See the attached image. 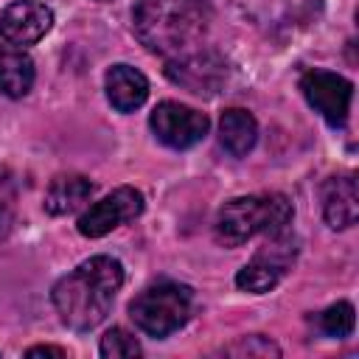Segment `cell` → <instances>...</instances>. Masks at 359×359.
<instances>
[{
	"label": "cell",
	"mask_w": 359,
	"mask_h": 359,
	"mask_svg": "<svg viewBox=\"0 0 359 359\" xmlns=\"http://www.w3.org/2000/svg\"><path fill=\"white\" fill-rule=\"evenodd\" d=\"M210 22L213 11L208 0H137L132 8L137 42L165 62L202 48Z\"/></svg>",
	"instance_id": "6da1fadb"
},
{
	"label": "cell",
	"mask_w": 359,
	"mask_h": 359,
	"mask_svg": "<svg viewBox=\"0 0 359 359\" xmlns=\"http://www.w3.org/2000/svg\"><path fill=\"white\" fill-rule=\"evenodd\" d=\"M121 286H123L121 261L112 255H93L53 283L50 300L59 320L67 328L93 331L107 320Z\"/></svg>",
	"instance_id": "7a4b0ae2"
},
{
	"label": "cell",
	"mask_w": 359,
	"mask_h": 359,
	"mask_svg": "<svg viewBox=\"0 0 359 359\" xmlns=\"http://www.w3.org/2000/svg\"><path fill=\"white\" fill-rule=\"evenodd\" d=\"M294 208L286 194H250L222 205L216 216V241L222 247H241L255 236H269L292 224Z\"/></svg>",
	"instance_id": "3957f363"
},
{
	"label": "cell",
	"mask_w": 359,
	"mask_h": 359,
	"mask_svg": "<svg viewBox=\"0 0 359 359\" xmlns=\"http://www.w3.org/2000/svg\"><path fill=\"white\" fill-rule=\"evenodd\" d=\"M191 309H194V292L185 283L160 280L146 286L129 303V317L143 334L163 339L188 323Z\"/></svg>",
	"instance_id": "277c9868"
},
{
	"label": "cell",
	"mask_w": 359,
	"mask_h": 359,
	"mask_svg": "<svg viewBox=\"0 0 359 359\" xmlns=\"http://www.w3.org/2000/svg\"><path fill=\"white\" fill-rule=\"evenodd\" d=\"M297 250H300V241L289 227L269 233L266 241L255 250V255L236 272V286L250 294H264L275 289L294 266Z\"/></svg>",
	"instance_id": "5b68a950"
},
{
	"label": "cell",
	"mask_w": 359,
	"mask_h": 359,
	"mask_svg": "<svg viewBox=\"0 0 359 359\" xmlns=\"http://www.w3.org/2000/svg\"><path fill=\"white\" fill-rule=\"evenodd\" d=\"M300 93L309 101V107L334 129L345 126L351 101H353V81L334 70L311 67L300 76Z\"/></svg>",
	"instance_id": "8992f818"
},
{
	"label": "cell",
	"mask_w": 359,
	"mask_h": 359,
	"mask_svg": "<svg viewBox=\"0 0 359 359\" xmlns=\"http://www.w3.org/2000/svg\"><path fill=\"white\" fill-rule=\"evenodd\" d=\"M149 126L163 146L182 151V149L196 146L208 135L210 121L205 112L185 107L180 101H160L149 115Z\"/></svg>",
	"instance_id": "52a82bcc"
},
{
	"label": "cell",
	"mask_w": 359,
	"mask_h": 359,
	"mask_svg": "<svg viewBox=\"0 0 359 359\" xmlns=\"http://www.w3.org/2000/svg\"><path fill=\"white\" fill-rule=\"evenodd\" d=\"M146 208V199L137 188L132 185H121L115 188L112 194H107L104 199L93 202L76 222L79 233L84 238H101L107 233H112L115 227L126 224V222H135Z\"/></svg>",
	"instance_id": "ba28073f"
},
{
	"label": "cell",
	"mask_w": 359,
	"mask_h": 359,
	"mask_svg": "<svg viewBox=\"0 0 359 359\" xmlns=\"http://www.w3.org/2000/svg\"><path fill=\"white\" fill-rule=\"evenodd\" d=\"M165 76L194 95H216L227 84V62L210 48H196L180 59L165 62Z\"/></svg>",
	"instance_id": "9c48e42d"
},
{
	"label": "cell",
	"mask_w": 359,
	"mask_h": 359,
	"mask_svg": "<svg viewBox=\"0 0 359 359\" xmlns=\"http://www.w3.org/2000/svg\"><path fill=\"white\" fill-rule=\"evenodd\" d=\"M53 28V8L42 0H14L0 11V39L25 48Z\"/></svg>",
	"instance_id": "30bf717a"
},
{
	"label": "cell",
	"mask_w": 359,
	"mask_h": 359,
	"mask_svg": "<svg viewBox=\"0 0 359 359\" xmlns=\"http://www.w3.org/2000/svg\"><path fill=\"white\" fill-rule=\"evenodd\" d=\"M323 216L328 227L334 230H348L359 219V191H356V177L353 174H339L331 177L323 185Z\"/></svg>",
	"instance_id": "8fae6325"
},
{
	"label": "cell",
	"mask_w": 359,
	"mask_h": 359,
	"mask_svg": "<svg viewBox=\"0 0 359 359\" xmlns=\"http://www.w3.org/2000/svg\"><path fill=\"white\" fill-rule=\"evenodd\" d=\"M104 90L118 112H135L149 98V79L132 65H112L104 76Z\"/></svg>",
	"instance_id": "7c38bea8"
},
{
	"label": "cell",
	"mask_w": 359,
	"mask_h": 359,
	"mask_svg": "<svg viewBox=\"0 0 359 359\" xmlns=\"http://www.w3.org/2000/svg\"><path fill=\"white\" fill-rule=\"evenodd\" d=\"M95 185L84 177V174H56L45 191V210L50 216H67L73 210H79L90 196H93Z\"/></svg>",
	"instance_id": "4fadbf2b"
},
{
	"label": "cell",
	"mask_w": 359,
	"mask_h": 359,
	"mask_svg": "<svg viewBox=\"0 0 359 359\" xmlns=\"http://www.w3.org/2000/svg\"><path fill=\"white\" fill-rule=\"evenodd\" d=\"M34 76H36L34 59L22 48H17L11 42L0 45V93L3 95H8V98L28 95L34 87Z\"/></svg>",
	"instance_id": "5bb4252c"
},
{
	"label": "cell",
	"mask_w": 359,
	"mask_h": 359,
	"mask_svg": "<svg viewBox=\"0 0 359 359\" xmlns=\"http://www.w3.org/2000/svg\"><path fill=\"white\" fill-rule=\"evenodd\" d=\"M258 140V121L241 107H230L219 118V143L233 157H244Z\"/></svg>",
	"instance_id": "9a60e30c"
},
{
	"label": "cell",
	"mask_w": 359,
	"mask_h": 359,
	"mask_svg": "<svg viewBox=\"0 0 359 359\" xmlns=\"http://www.w3.org/2000/svg\"><path fill=\"white\" fill-rule=\"evenodd\" d=\"M353 323H356V317H353V306H351L348 300H339V303L328 306V309L317 317L320 331H323V334H328V337H337V339L351 337Z\"/></svg>",
	"instance_id": "2e32d148"
},
{
	"label": "cell",
	"mask_w": 359,
	"mask_h": 359,
	"mask_svg": "<svg viewBox=\"0 0 359 359\" xmlns=\"http://www.w3.org/2000/svg\"><path fill=\"white\" fill-rule=\"evenodd\" d=\"M98 353L104 359H129V356H140L143 348L140 342L123 331V328H109L104 337H101V345H98Z\"/></svg>",
	"instance_id": "e0dca14e"
},
{
	"label": "cell",
	"mask_w": 359,
	"mask_h": 359,
	"mask_svg": "<svg viewBox=\"0 0 359 359\" xmlns=\"http://www.w3.org/2000/svg\"><path fill=\"white\" fill-rule=\"evenodd\" d=\"M224 356H280V348L264 337V334H250V337H238L233 345L222 348Z\"/></svg>",
	"instance_id": "ac0fdd59"
},
{
	"label": "cell",
	"mask_w": 359,
	"mask_h": 359,
	"mask_svg": "<svg viewBox=\"0 0 359 359\" xmlns=\"http://www.w3.org/2000/svg\"><path fill=\"white\" fill-rule=\"evenodd\" d=\"M14 213H17V185L6 171H0V238L11 233Z\"/></svg>",
	"instance_id": "d6986e66"
},
{
	"label": "cell",
	"mask_w": 359,
	"mask_h": 359,
	"mask_svg": "<svg viewBox=\"0 0 359 359\" xmlns=\"http://www.w3.org/2000/svg\"><path fill=\"white\" fill-rule=\"evenodd\" d=\"M25 356L28 359H34V356H56V359H65L67 351L65 348H56V345H34V348L25 351Z\"/></svg>",
	"instance_id": "ffe728a7"
},
{
	"label": "cell",
	"mask_w": 359,
	"mask_h": 359,
	"mask_svg": "<svg viewBox=\"0 0 359 359\" xmlns=\"http://www.w3.org/2000/svg\"><path fill=\"white\" fill-rule=\"evenodd\" d=\"M95 3H109V0H95Z\"/></svg>",
	"instance_id": "44dd1931"
}]
</instances>
